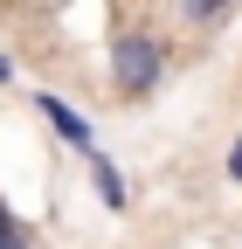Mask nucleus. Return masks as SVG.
<instances>
[{"label": "nucleus", "mask_w": 242, "mask_h": 249, "mask_svg": "<svg viewBox=\"0 0 242 249\" xmlns=\"http://www.w3.org/2000/svg\"><path fill=\"white\" fill-rule=\"evenodd\" d=\"M166 70H173V42L159 35V28H118V35H111L104 83H111L118 104H145L166 83Z\"/></svg>", "instance_id": "obj_1"}, {"label": "nucleus", "mask_w": 242, "mask_h": 249, "mask_svg": "<svg viewBox=\"0 0 242 249\" xmlns=\"http://www.w3.org/2000/svg\"><path fill=\"white\" fill-rule=\"evenodd\" d=\"M35 118H42L49 132L76 152V160H83V152H97V132H90V118H83L69 97H55V90H35Z\"/></svg>", "instance_id": "obj_2"}, {"label": "nucleus", "mask_w": 242, "mask_h": 249, "mask_svg": "<svg viewBox=\"0 0 242 249\" xmlns=\"http://www.w3.org/2000/svg\"><path fill=\"white\" fill-rule=\"evenodd\" d=\"M83 166H90V194H97L111 214H132V180H125V166H118L104 145H97V152H83Z\"/></svg>", "instance_id": "obj_3"}, {"label": "nucleus", "mask_w": 242, "mask_h": 249, "mask_svg": "<svg viewBox=\"0 0 242 249\" xmlns=\"http://www.w3.org/2000/svg\"><path fill=\"white\" fill-rule=\"evenodd\" d=\"M235 7H242V0H173V21L194 28V35H215V28L235 21Z\"/></svg>", "instance_id": "obj_4"}, {"label": "nucleus", "mask_w": 242, "mask_h": 249, "mask_svg": "<svg viewBox=\"0 0 242 249\" xmlns=\"http://www.w3.org/2000/svg\"><path fill=\"white\" fill-rule=\"evenodd\" d=\"M0 249H42L35 222H14V229H0Z\"/></svg>", "instance_id": "obj_5"}, {"label": "nucleus", "mask_w": 242, "mask_h": 249, "mask_svg": "<svg viewBox=\"0 0 242 249\" xmlns=\"http://www.w3.org/2000/svg\"><path fill=\"white\" fill-rule=\"evenodd\" d=\"M222 180H228V187H242V132L228 139V160H222Z\"/></svg>", "instance_id": "obj_6"}, {"label": "nucleus", "mask_w": 242, "mask_h": 249, "mask_svg": "<svg viewBox=\"0 0 242 249\" xmlns=\"http://www.w3.org/2000/svg\"><path fill=\"white\" fill-rule=\"evenodd\" d=\"M21 83V70H14V55H0V90H14Z\"/></svg>", "instance_id": "obj_7"}, {"label": "nucleus", "mask_w": 242, "mask_h": 249, "mask_svg": "<svg viewBox=\"0 0 242 249\" xmlns=\"http://www.w3.org/2000/svg\"><path fill=\"white\" fill-rule=\"evenodd\" d=\"M14 222H21V214H14V208H7V201H0V229H14Z\"/></svg>", "instance_id": "obj_8"}]
</instances>
